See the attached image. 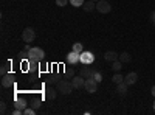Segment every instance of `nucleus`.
I'll return each instance as SVG.
<instances>
[{"mask_svg":"<svg viewBox=\"0 0 155 115\" xmlns=\"http://www.w3.org/2000/svg\"><path fill=\"white\" fill-rule=\"evenodd\" d=\"M56 89H58V92L62 93V95H70L71 90H73V83L68 81V79H61L58 84H56Z\"/></svg>","mask_w":155,"mask_h":115,"instance_id":"obj_1","label":"nucleus"},{"mask_svg":"<svg viewBox=\"0 0 155 115\" xmlns=\"http://www.w3.org/2000/svg\"><path fill=\"white\" fill-rule=\"evenodd\" d=\"M45 58V52L41 48V47H31V50L28 52V59H33V61H44Z\"/></svg>","mask_w":155,"mask_h":115,"instance_id":"obj_2","label":"nucleus"},{"mask_svg":"<svg viewBox=\"0 0 155 115\" xmlns=\"http://www.w3.org/2000/svg\"><path fill=\"white\" fill-rule=\"evenodd\" d=\"M16 84V75L12 73V72H8L6 75L2 76V87L5 89H9Z\"/></svg>","mask_w":155,"mask_h":115,"instance_id":"obj_3","label":"nucleus"},{"mask_svg":"<svg viewBox=\"0 0 155 115\" xmlns=\"http://www.w3.org/2000/svg\"><path fill=\"white\" fill-rule=\"evenodd\" d=\"M34 37H36V31H34L31 27L25 28V30L22 31V41H23L25 44H30V42H33V41H34Z\"/></svg>","mask_w":155,"mask_h":115,"instance_id":"obj_4","label":"nucleus"},{"mask_svg":"<svg viewBox=\"0 0 155 115\" xmlns=\"http://www.w3.org/2000/svg\"><path fill=\"white\" fill-rule=\"evenodd\" d=\"M96 9L101 12V14H107V12L112 11V5L107 2V0H98L96 2Z\"/></svg>","mask_w":155,"mask_h":115,"instance_id":"obj_5","label":"nucleus"},{"mask_svg":"<svg viewBox=\"0 0 155 115\" xmlns=\"http://www.w3.org/2000/svg\"><path fill=\"white\" fill-rule=\"evenodd\" d=\"M98 81H95L93 78H87L85 79V86H84V89L88 92V93H95V92H98Z\"/></svg>","mask_w":155,"mask_h":115,"instance_id":"obj_6","label":"nucleus"},{"mask_svg":"<svg viewBox=\"0 0 155 115\" xmlns=\"http://www.w3.org/2000/svg\"><path fill=\"white\" fill-rule=\"evenodd\" d=\"M44 96H45L47 100H50V101L56 100V96H58V89H54L53 86L47 84V87H45V92H44Z\"/></svg>","mask_w":155,"mask_h":115,"instance_id":"obj_7","label":"nucleus"},{"mask_svg":"<svg viewBox=\"0 0 155 115\" xmlns=\"http://www.w3.org/2000/svg\"><path fill=\"white\" fill-rule=\"evenodd\" d=\"M95 62V55L92 52H82L81 53V64L82 66H88V64Z\"/></svg>","mask_w":155,"mask_h":115,"instance_id":"obj_8","label":"nucleus"},{"mask_svg":"<svg viewBox=\"0 0 155 115\" xmlns=\"http://www.w3.org/2000/svg\"><path fill=\"white\" fill-rule=\"evenodd\" d=\"M67 62L68 64H71V66H74V64H78V62H81V53H76V52H71L67 55Z\"/></svg>","mask_w":155,"mask_h":115,"instance_id":"obj_9","label":"nucleus"},{"mask_svg":"<svg viewBox=\"0 0 155 115\" xmlns=\"http://www.w3.org/2000/svg\"><path fill=\"white\" fill-rule=\"evenodd\" d=\"M71 83H73L74 89H82L85 86V78L81 76V75H78V76H73V78H71Z\"/></svg>","mask_w":155,"mask_h":115,"instance_id":"obj_10","label":"nucleus"},{"mask_svg":"<svg viewBox=\"0 0 155 115\" xmlns=\"http://www.w3.org/2000/svg\"><path fill=\"white\" fill-rule=\"evenodd\" d=\"M137 81H138V73L137 72H130L127 76H124V83L127 86H134Z\"/></svg>","mask_w":155,"mask_h":115,"instance_id":"obj_11","label":"nucleus"},{"mask_svg":"<svg viewBox=\"0 0 155 115\" xmlns=\"http://www.w3.org/2000/svg\"><path fill=\"white\" fill-rule=\"evenodd\" d=\"M14 107L16 109H20V110H25V109L28 107L27 100H25V98H16L14 100Z\"/></svg>","mask_w":155,"mask_h":115,"instance_id":"obj_12","label":"nucleus"},{"mask_svg":"<svg viewBox=\"0 0 155 115\" xmlns=\"http://www.w3.org/2000/svg\"><path fill=\"white\" fill-rule=\"evenodd\" d=\"M118 58H120V55L116 53V52H113V50H109V52L104 53V59H106L107 62H113V61H116Z\"/></svg>","mask_w":155,"mask_h":115,"instance_id":"obj_13","label":"nucleus"},{"mask_svg":"<svg viewBox=\"0 0 155 115\" xmlns=\"http://www.w3.org/2000/svg\"><path fill=\"white\" fill-rule=\"evenodd\" d=\"M79 75H81V76H84L85 79H87V78H93L95 70L88 69V67H81V70H79Z\"/></svg>","mask_w":155,"mask_h":115,"instance_id":"obj_14","label":"nucleus"},{"mask_svg":"<svg viewBox=\"0 0 155 115\" xmlns=\"http://www.w3.org/2000/svg\"><path fill=\"white\" fill-rule=\"evenodd\" d=\"M127 84L123 81V83H120V84H116V92H118V95H121V96H124L126 93H127Z\"/></svg>","mask_w":155,"mask_h":115,"instance_id":"obj_15","label":"nucleus"},{"mask_svg":"<svg viewBox=\"0 0 155 115\" xmlns=\"http://www.w3.org/2000/svg\"><path fill=\"white\" fill-rule=\"evenodd\" d=\"M84 11H87V12H90V11H93V9H96V2H93V0H88V2H84Z\"/></svg>","mask_w":155,"mask_h":115,"instance_id":"obj_16","label":"nucleus"},{"mask_svg":"<svg viewBox=\"0 0 155 115\" xmlns=\"http://www.w3.org/2000/svg\"><path fill=\"white\" fill-rule=\"evenodd\" d=\"M9 67H11V61H3V64H2V67H0V75H6L8 72H9Z\"/></svg>","mask_w":155,"mask_h":115,"instance_id":"obj_17","label":"nucleus"},{"mask_svg":"<svg viewBox=\"0 0 155 115\" xmlns=\"http://www.w3.org/2000/svg\"><path fill=\"white\" fill-rule=\"evenodd\" d=\"M112 81H113L115 84H120V83L124 81V76L121 75V72H115V75L112 76Z\"/></svg>","mask_w":155,"mask_h":115,"instance_id":"obj_18","label":"nucleus"},{"mask_svg":"<svg viewBox=\"0 0 155 115\" xmlns=\"http://www.w3.org/2000/svg\"><path fill=\"white\" fill-rule=\"evenodd\" d=\"M123 64H126V62H130L132 61V56H130V53H127V52H123L121 55H120V58H118Z\"/></svg>","mask_w":155,"mask_h":115,"instance_id":"obj_19","label":"nucleus"},{"mask_svg":"<svg viewBox=\"0 0 155 115\" xmlns=\"http://www.w3.org/2000/svg\"><path fill=\"white\" fill-rule=\"evenodd\" d=\"M112 70H113V72H121V70H123V62H121L120 59L113 61V62H112Z\"/></svg>","mask_w":155,"mask_h":115,"instance_id":"obj_20","label":"nucleus"},{"mask_svg":"<svg viewBox=\"0 0 155 115\" xmlns=\"http://www.w3.org/2000/svg\"><path fill=\"white\" fill-rule=\"evenodd\" d=\"M45 83H47V84H50V86H53V84H58V83H59V79H58V76H56V75H50L48 78L45 79Z\"/></svg>","mask_w":155,"mask_h":115,"instance_id":"obj_21","label":"nucleus"},{"mask_svg":"<svg viewBox=\"0 0 155 115\" xmlns=\"http://www.w3.org/2000/svg\"><path fill=\"white\" fill-rule=\"evenodd\" d=\"M71 50H73V52H76V53H82V52H84V47H82L81 42H74Z\"/></svg>","mask_w":155,"mask_h":115,"instance_id":"obj_22","label":"nucleus"},{"mask_svg":"<svg viewBox=\"0 0 155 115\" xmlns=\"http://www.w3.org/2000/svg\"><path fill=\"white\" fill-rule=\"evenodd\" d=\"M30 106H31V107H34V109L37 110L39 107H41V106H42V100H41V98H36V100H33Z\"/></svg>","mask_w":155,"mask_h":115,"instance_id":"obj_23","label":"nucleus"},{"mask_svg":"<svg viewBox=\"0 0 155 115\" xmlns=\"http://www.w3.org/2000/svg\"><path fill=\"white\" fill-rule=\"evenodd\" d=\"M70 3L74 6V8H79L84 5V0H70Z\"/></svg>","mask_w":155,"mask_h":115,"instance_id":"obj_24","label":"nucleus"},{"mask_svg":"<svg viewBox=\"0 0 155 115\" xmlns=\"http://www.w3.org/2000/svg\"><path fill=\"white\" fill-rule=\"evenodd\" d=\"M36 113V109L34 107H27L23 110V115H34Z\"/></svg>","mask_w":155,"mask_h":115,"instance_id":"obj_25","label":"nucleus"},{"mask_svg":"<svg viewBox=\"0 0 155 115\" xmlns=\"http://www.w3.org/2000/svg\"><path fill=\"white\" fill-rule=\"evenodd\" d=\"M68 3H70V0H56V5L61 6V8H62V6H67Z\"/></svg>","mask_w":155,"mask_h":115,"instance_id":"obj_26","label":"nucleus"},{"mask_svg":"<svg viewBox=\"0 0 155 115\" xmlns=\"http://www.w3.org/2000/svg\"><path fill=\"white\" fill-rule=\"evenodd\" d=\"M93 79H95V81H98V83H101V81H102V73H101V72H95Z\"/></svg>","mask_w":155,"mask_h":115,"instance_id":"obj_27","label":"nucleus"},{"mask_svg":"<svg viewBox=\"0 0 155 115\" xmlns=\"http://www.w3.org/2000/svg\"><path fill=\"white\" fill-rule=\"evenodd\" d=\"M0 113H2V115L6 113V103H5V101H2V103H0Z\"/></svg>","mask_w":155,"mask_h":115,"instance_id":"obj_28","label":"nucleus"},{"mask_svg":"<svg viewBox=\"0 0 155 115\" xmlns=\"http://www.w3.org/2000/svg\"><path fill=\"white\" fill-rule=\"evenodd\" d=\"M65 75H67V76H71V78H73V76H74V70L70 69V67H67V69H65Z\"/></svg>","mask_w":155,"mask_h":115,"instance_id":"obj_29","label":"nucleus"},{"mask_svg":"<svg viewBox=\"0 0 155 115\" xmlns=\"http://www.w3.org/2000/svg\"><path fill=\"white\" fill-rule=\"evenodd\" d=\"M23 50H25V52H30V50H31V47H30V44H25V47H23Z\"/></svg>","mask_w":155,"mask_h":115,"instance_id":"obj_30","label":"nucleus"},{"mask_svg":"<svg viewBox=\"0 0 155 115\" xmlns=\"http://www.w3.org/2000/svg\"><path fill=\"white\" fill-rule=\"evenodd\" d=\"M150 20H152V23H155V11L152 12V16H150Z\"/></svg>","mask_w":155,"mask_h":115,"instance_id":"obj_31","label":"nucleus"},{"mask_svg":"<svg viewBox=\"0 0 155 115\" xmlns=\"http://www.w3.org/2000/svg\"><path fill=\"white\" fill-rule=\"evenodd\" d=\"M150 93L153 95V98H155V86H152V89H150Z\"/></svg>","mask_w":155,"mask_h":115,"instance_id":"obj_32","label":"nucleus"},{"mask_svg":"<svg viewBox=\"0 0 155 115\" xmlns=\"http://www.w3.org/2000/svg\"><path fill=\"white\" fill-rule=\"evenodd\" d=\"M153 112H155V100H153Z\"/></svg>","mask_w":155,"mask_h":115,"instance_id":"obj_33","label":"nucleus"},{"mask_svg":"<svg viewBox=\"0 0 155 115\" xmlns=\"http://www.w3.org/2000/svg\"><path fill=\"white\" fill-rule=\"evenodd\" d=\"M93 2H98V0H93Z\"/></svg>","mask_w":155,"mask_h":115,"instance_id":"obj_34","label":"nucleus"}]
</instances>
